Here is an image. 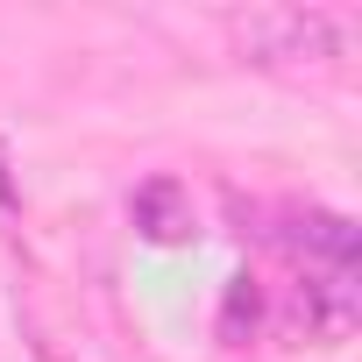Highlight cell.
I'll return each mask as SVG.
<instances>
[{
  "mask_svg": "<svg viewBox=\"0 0 362 362\" xmlns=\"http://www.w3.org/2000/svg\"><path fill=\"white\" fill-rule=\"evenodd\" d=\"M298 305H305V334L313 341H348V327H355V277H305Z\"/></svg>",
  "mask_w": 362,
  "mask_h": 362,
  "instance_id": "277c9868",
  "label": "cell"
},
{
  "mask_svg": "<svg viewBox=\"0 0 362 362\" xmlns=\"http://www.w3.org/2000/svg\"><path fill=\"white\" fill-rule=\"evenodd\" d=\"M128 221H135V235H142L149 249H185V242L199 235L192 185H185V177H170V170L142 177V185L128 192Z\"/></svg>",
  "mask_w": 362,
  "mask_h": 362,
  "instance_id": "7a4b0ae2",
  "label": "cell"
},
{
  "mask_svg": "<svg viewBox=\"0 0 362 362\" xmlns=\"http://www.w3.org/2000/svg\"><path fill=\"white\" fill-rule=\"evenodd\" d=\"M291 249H298L305 277H355V256H362V235H355V221H341V214L313 206V214L298 221Z\"/></svg>",
  "mask_w": 362,
  "mask_h": 362,
  "instance_id": "3957f363",
  "label": "cell"
},
{
  "mask_svg": "<svg viewBox=\"0 0 362 362\" xmlns=\"http://www.w3.org/2000/svg\"><path fill=\"white\" fill-rule=\"evenodd\" d=\"M228 43L256 71H334L355 50V22L327 8H249L228 22Z\"/></svg>",
  "mask_w": 362,
  "mask_h": 362,
  "instance_id": "6da1fadb",
  "label": "cell"
},
{
  "mask_svg": "<svg viewBox=\"0 0 362 362\" xmlns=\"http://www.w3.org/2000/svg\"><path fill=\"white\" fill-rule=\"evenodd\" d=\"M22 192H15V163H8V142H0V206H15Z\"/></svg>",
  "mask_w": 362,
  "mask_h": 362,
  "instance_id": "5b68a950",
  "label": "cell"
}]
</instances>
